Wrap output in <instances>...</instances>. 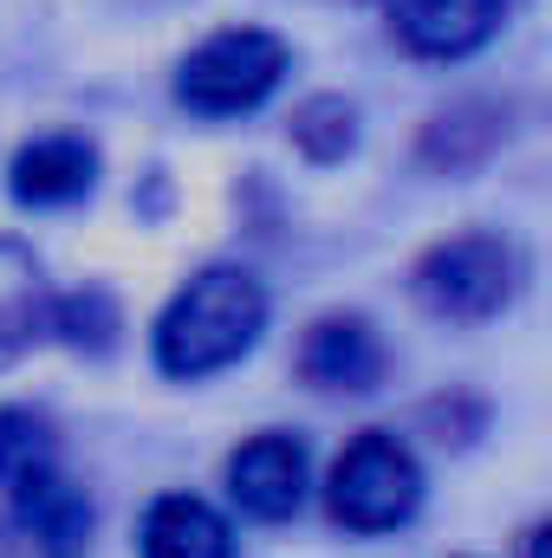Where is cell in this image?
Instances as JSON below:
<instances>
[{
  "label": "cell",
  "mask_w": 552,
  "mask_h": 558,
  "mask_svg": "<svg viewBox=\"0 0 552 558\" xmlns=\"http://www.w3.org/2000/svg\"><path fill=\"white\" fill-rule=\"evenodd\" d=\"M267 325V292L248 267H208L195 274L156 318V371L163 377H215L235 357L254 351Z\"/></svg>",
  "instance_id": "cell-1"
},
{
  "label": "cell",
  "mask_w": 552,
  "mask_h": 558,
  "mask_svg": "<svg viewBox=\"0 0 552 558\" xmlns=\"http://www.w3.org/2000/svg\"><path fill=\"white\" fill-rule=\"evenodd\" d=\"M325 507L345 533H397L422 507V468L416 454L384 435V428H364L338 461H332V481H325Z\"/></svg>",
  "instance_id": "cell-2"
},
{
  "label": "cell",
  "mask_w": 552,
  "mask_h": 558,
  "mask_svg": "<svg viewBox=\"0 0 552 558\" xmlns=\"http://www.w3.org/2000/svg\"><path fill=\"white\" fill-rule=\"evenodd\" d=\"M279 78H286V46H279L274 33H261V26H221V33H208L182 59L176 98L189 111H202V118H241V111H254L274 92Z\"/></svg>",
  "instance_id": "cell-3"
},
{
  "label": "cell",
  "mask_w": 552,
  "mask_h": 558,
  "mask_svg": "<svg viewBox=\"0 0 552 558\" xmlns=\"http://www.w3.org/2000/svg\"><path fill=\"white\" fill-rule=\"evenodd\" d=\"M507 292H514V254L501 234H455L416 260V299L435 318L481 325L507 305Z\"/></svg>",
  "instance_id": "cell-4"
},
{
  "label": "cell",
  "mask_w": 552,
  "mask_h": 558,
  "mask_svg": "<svg viewBox=\"0 0 552 558\" xmlns=\"http://www.w3.org/2000/svg\"><path fill=\"white\" fill-rule=\"evenodd\" d=\"M85 533H92V500L72 474L13 494L0 507V558H85Z\"/></svg>",
  "instance_id": "cell-5"
},
{
  "label": "cell",
  "mask_w": 552,
  "mask_h": 558,
  "mask_svg": "<svg viewBox=\"0 0 552 558\" xmlns=\"http://www.w3.org/2000/svg\"><path fill=\"white\" fill-rule=\"evenodd\" d=\"M228 494H235V507L248 520H267V526L292 520L299 500H305V441L279 435V428L241 441L235 461H228Z\"/></svg>",
  "instance_id": "cell-6"
},
{
  "label": "cell",
  "mask_w": 552,
  "mask_h": 558,
  "mask_svg": "<svg viewBox=\"0 0 552 558\" xmlns=\"http://www.w3.org/2000/svg\"><path fill=\"white\" fill-rule=\"evenodd\" d=\"M299 377L312 390H345V397H364L384 384V344L371 331V318L358 312H332L305 331L299 344Z\"/></svg>",
  "instance_id": "cell-7"
},
{
  "label": "cell",
  "mask_w": 552,
  "mask_h": 558,
  "mask_svg": "<svg viewBox=\"0 0 552 558\" xmlns=\"http://www.w3.org/2000/svg\"><path fill=\"white\" fill-rule=\"evenodd\" d=\"M507 0H391L397 39L422 59H468L475 46L494 39Z\"/></svg>",
  "instance_id": "cell-8"
},
{
  "label": "cell",
  "mask_w": 552,
  "mask_h": 558,
  "mask_svg": "<svg viewBox=\"0 0 552 558\" xmlns=\"http://www.w3.org/2000/svg\"><path fill=\"white\" fill-rule=\"evenodd\" d=\"M52 292H46V274L39 260L20 247V241H0V371L20 364L46 331H52Z\"/></svg>",
  "instance_id": "cell-9"
},
{
  "label": "cell",
  "mask_w": 552,
  "mask_h": 558,
  "mask_svg": "<svg viewBox=\"0 0 552 558\" xmlns=\"http://www.w3.org/2000/svg\"><path fill=\"white\" fill-rule=\"evenodd\" d=\"M7 175H13V195L26 208H65V202H79L98 182V156L79 137H33L13 156Z\"/></svg>",
  "instance_id": "cell-10"
},
{
  "label": "cell",
  "mask_w": 552,
  "mask_h": 558,
  "mask_svg": "<svg viewBox=\"0 0 552 558\" xmlns=\"http://www.w3.org/2000/svg\"><path fill=\"white\" fill-rule=\"evenodd\" d=\"M143 558H235V533L208 500L163 494L143 513Z\"/></svg>",
  "instance_id": "cell-11"
},
{
  "label": "cell",
  "mask_w": 552,
  "mask_h": 558,
  "mask_svg": "<svg viewBox=\"0 0 552 558\" xmlns=\"http://www.w3.org/2000/svg\"><path fill=\"white\" fill-rule=\"evenodd\" d=\"M59 435L39 410H0V494H33L59 481Z\"/></svg>",
  "instance_id": "cell-12"
},
{
  "label": "cell",
  "mask_w": 552,
  "mask_h": 558,
  "mask_svg": "<svg viewBox=\"0 0 552 558\" xmlns=\"http://www.w3.org/2000/svg\"><path fill=\"white\" fill-rule=\"evenodd\" d=\"M292 137H299V149H312L319 162L345 156V149H351V105H338V98H312V105L292 118Z\"/></svg>",
  "instance_id": "cell-13"
},
{
  "label": "cell",
  "mask_w": 552,
  "mask_h": 558,
  "mask_svg": "<svg viewBox=\"0 0 552 558\" xmlns=\"http://www.w3.org/2000/svg\"><path fill=\"white\" fill-rule=\"evenodd\" d=\"M527 558H552V526H540V533H533V546H527Z\"/></svg>",
  "instance_id": "cell-14"
}]
</instances>
